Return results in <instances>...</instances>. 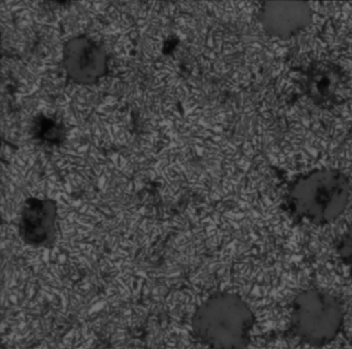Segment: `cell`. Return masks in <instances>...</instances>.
Wrapping results in <instances>:
<instances>
[{
    "instance_id": "obj_1",
    "label": "cell",
    "mask_w": 352,
    "mask_h": 349,
    "mask_svg": "<svg viewBox=\"0 0 352 349\" xmlns=\"http://www.w3.org/2000/svg\"><path fill=\"white\" fill-rule=\"evenodd\" d=\"M351 196V184L338 169H316L296 178L286 193L288 212L316 226L329 224L345 213Z\"/></svg>"
},
{
    "instance_id": "obj_2",
    "label": "cell",
    "mask_w": 352,
    "mask_h": 349,
    "mask_svg": "<svg viewBox=\"0 0 352 349\" xmlns=\"http://www.w3.org/2000/svg\"><path fill=\"white\" fill-rule=\"evenodd\" d=\"M248 304L236 293L217 291L205 299L192 316L195 338L210 349H245L254 328Z\"/></svg>"
},
{
    "instance_id": "obj_3",
    "label": "cell",
    "mask_w": 352,
    "mask_h": 349,
    "mask_svg": "<svg viewBox=\"0 0 352 349\" xmlns=\"http://www.w3.org/2000/svg\"><path fill=\"white\" fill-rule=\"evenodd\" d=\"M343 304L322 289L298 293L290 306V330L305 344L322 347L333 342L344 324Z\"/></svg>"
},
{
    "instance_id": "obj_4",
    "label": "cell",
    "mask_w": 352,
    "mask_h": 349,
    "mask_svg": "<svg viewBox=\"0 0 352 349\" xmlns=\"http://www.w3.org/2000/svg\"><path fill=\"white\" fill-rule=\"evenodd\" d=\"M63 67L79 85L96 84L108 74V53L104 45L86 35L69 39L63 47Z\"/></svg>"
},
{
    "instance_id": "obj_5",
    "label": "cell",
    "mask_w": 352,
    "mask_h": 349,
    "mask_svg": "<svg viewBox=\"0 0 352 349\" xmlns=\"http://www.w3.org/2000/svg\"><path fill=\"white\" fill-rule=\"evenodd\" d=\"M57 202L52 198L30 196L20 212L18 231L26 245L34 248L54 247L57 241Z\"/></svg>"
},
{
    "instance_id": "obj_6",
    "label": "cell",
    "mask_w": 352,
    "mask_h": 349,
    "mask_svg": "<svg viewBox=\"0 0 352 349\" xmlns=\"http://www.w3.org/2000/svg\"><path fill=\"white\" fill-rule=\"evenodd\" d=\"M258 21L267 34L289 39L312 24L313 10L306 1H265L259 10Z\"/></svg>"
},
{
    "instance_id": "obj_7",
    "label": "cell",
    "mask_w": 352,
    "mask_h": 349,
    "mask_svg": "<svg viewBox=\"0 0 352 349\" xmlns=\"http://www.w3.org/2000/svg\"><path fill=\"white\" fill-rule=\"evenodd\" d=\"M347 86L345 72L333 62L315 61L305 70V92L319 107L329 109L343 103Z\"/></svg>"
},
{
    "instance_id": "obj_8",
    "label": "cell",
    "mask_w": 352,
    "mask_h": 349,
    "mask_svg": "<svg viewBox=\"0 0 352 349\" xmlns=\"http://www.w3.org/2000/svg\"><path fill=\"white\" fill-rule=\"evenodd\" d=\"M32 134L42 142L58 145L65 140V128L56 118L40 115L34 120Z\"/></svg>"
},
{
    "instance_id": "obj_9",
    "label": "cell",
    "mask_w": 352,
    "mask_h": 349,
    "mask_svg": "<svg viewBox=\"0 0 352 349\" xmlns=\"http://www.w3.org/2000/svg\"><path fill=\"white\" fill-rule=\"evenodd\" d=\"M336 250L341 262L347 266L352 278V223L348 225L340 237Z\"/></svg>"
}]
</instances>
